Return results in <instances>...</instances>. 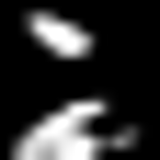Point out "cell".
Here are the masks:
<instances>
[{"label":"cell","instance_id":"obj_1","mask_svg":"<svg viewBox=\"0 0 160 160\" xmlns=\"http://www.w3.org/2000/svg\"><path fill=\"white\" fill-rule=\"evenodd\" d=\"M114 149H137V126H126L114 92H69V103H46V114L12 126V160H114Z\"/></svg>","mask_w":160,"mask_h":160},{"label":"cell","instance_id":"obj_2","mask_svg":"<svg viewBox=\"0 0 160 160\" xmlns=\"http://www.w3.org/2000/svg\"><path fill=\"white\" fill-rule=\"evenodd\" d=\"M12 34H23L46 69H92V57H103V23H92V12H69V0H23V12H12Z\"/></svg>","mask_w":160,"mask_h":160}]
</instances>
